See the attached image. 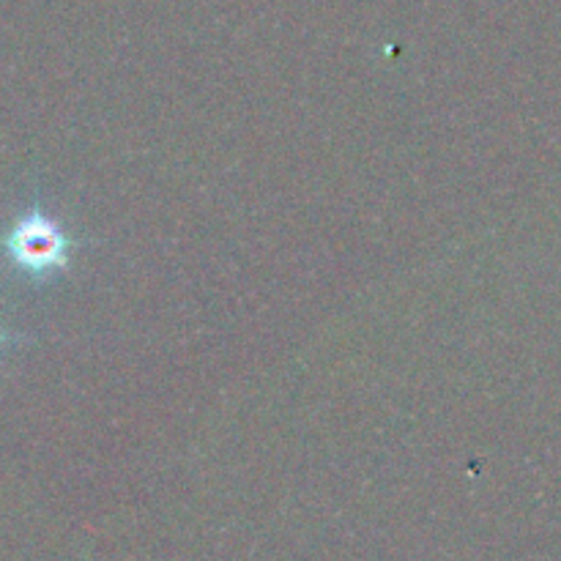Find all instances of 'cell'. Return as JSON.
<instances>
[{"label":"cell","instance_id":"cell-1","mask_svg":"<svg viewBox=\"0 0 561 561\" xmlns=\"http://www.w3.org/2000/svg\"><path fill=\"white\" fill-rule=\"evenodd\" d=\"M71 247H75V241L66 236V230L38 206L16 219L14 228L3 239V250L11 257V263L38 279L64 272L69 266Z\"/></svg>","mask_w":561,"mask_h":561},{"label":"cell","instance_id":"cell-2","mask_svg":"<svg viewBox=\"0 0 561 561\" xmlns=\"http://www.w3.org/2000/svg\"><path fill=\"white\" fill-rule=\"evenodd\" d=\"M0 343H3V334H0Z\"/></svg>","mask_w":561,"mask_h":561}]
</instances>
